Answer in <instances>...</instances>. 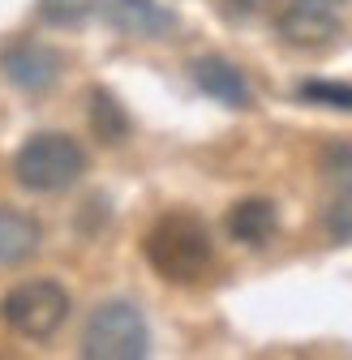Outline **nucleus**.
<instances>
[{
	"label": "nucleus",
	"instance_id": "f03ea898",
	"mask_svg": "<svg viewBox=\"0 0 352 360\" xmlns=\"http://www.w3.org/2000/svg\"><path fill=\"white\" fill-rule=\"evenodd\" d=\"M13 176L30 193H65L86 176V150L69 133H34L13 155Z\"/></svg>",
	"mask_w": 352,
	"mask_h": 360
},
{
	"label": "nucleus",
	"instance_id": "f257e3e1",
	"mask_svg": "<svg viewBox=\"0 0 352 360\" xmlns=\"http://www.w3.org/2000/svg\"><path fill=\"white\" fill-rule=\"evenodd\" d=\"M142 257L168 283H198L215 266V240L198 214L172 210V214L155 219L151 232L142 236Z\"/></svg>",
	"mask_w": 352,
	"mask_h": 360
},
{
	"label": "nucleus",
	"instance_id": "dca6fc26",
	"mask_svg": "<svg viewBox=\"0 0 352 360\" xmlns=\"http://www.w3.org/2000/svg\"><path fill=\"white\" fill-rule=\"evenodd\" d=\"M215 5H219V13H224L228 22H245V18H258L271 0H215Z\"/></svg>",
	"mask_w": 352,
	"mask_h": 360
},
{
	"label": "nucleus",
	"instance_id": "4468645a",
	"mask_svg": "<svg viewBox=\"0 0 352 360\" xmlns=\"http://www.w3.org/2000/svg\"><path fill=\"white\" fill-rule=\"evenodd\" d=\"M322 232L335 245H352V193H335L322 202Z\"/></svg>",
	"mask_w": 352,
	"mask_h": 360
},
{
	"label": "nucleus",
	"instance_id": "9b49d317",
	"mask_svg": "<svg viewBox=\"0 0 352 360\" xmlns=\"http://www.w3.org/2000/svg\"><path fill=\"white\" fill-rule=\"evenodd\" d=\"M86 120H91V133L99 146H120L129 138V112L120 108V99L108 86H95L86 95Z\"/></svg>",
	"mask_w": 352,
	"mask_h": 360
},
{
	"label": "nucleus",
	"instance_id": "f3484780",
	"mask_svg": "<svg viewBox=\"0 0 352 360\" xmlns=\"http://www.w3.org/2000/svg\"><path fill=\"white\" fill-rule=\"evenodd\" d=\"M335 5H344V0H335Z\"/></svg>",
	"mask_w": 352,
	"mask_h": 360
},
{
	"label": "nucleus",
	"instance_id": "6e6552de",
	"mask_svg": "<svg viewBox=\"0 0 352 360\" xmlns=\"http://www.w3.org/2000/svg\"><path fill=\"white\" fill-rule=\"evenodd\" d=\"M189 77H194V86L202 90L206 99L224 103V108H232V112H249V108H253V86H249V77H245L228 56H215V52L198 56V60L189 65Z\"/></svg>",
	"mask_w": 352,
	"mask_h": 360
},
{
	"label": "nucleus",
	"instance_id": "1a4fd4ad",
	"mask_svg": "<svg viewBox=\"0 0 352 360\" xmlns=\"http://www.w3.org/2000/svg\"><path fill=\"white\" fill-rule=\"evenodd\" d=\"M275 232H279V210L267 198H245L228 210V236L237 245L262 249L267 240H275Z\"/></svg>",
	"mask_w": 352,
	"mask_h": 360
},
{
	"label": "nucleus",
	"instance_id": "f8f14e48",
	"mask_svg": "<svg viewBox=\"0 0 352 360\" xmlns=\"http://www.w3.org/2000/svg\"><path fill=\"white\" fill-rule=\"evenodd\" d=\"M301 103L314 108H335V112H352V82H301L296 86Z\"/></svg>",
	"mask_w": 352,
	"mask_h": 360
},
{
	"label": "nucleus",
	"instance_id": "0eeeda50",
	"mask_svg": "<svg viewBox=\"0 0 352 360\" xmlns=\"http://www.w3.org/2000/svg\"><path fill=\"white\" fill-rule=\"evenodd\" d=\"M91 13L125 39L155 43L176 30V13L168 5H159V0H91Z\"/></svg>",
	"mask_w": 352,
	"mask_h": 360
},
{
	"label": "nucleus",
	"instance_id": "ddd939ff",
	"mask_svg": "<svg viewBox=\"0 0 352 360\" xmlns=\"http://www.w3.org/2000/svg\"><path fill=\"white\" fill-rule=\"evenodd\" d=\"M318 172L335 193H352V142H331L318 159Z\"/></svg>",
	"mask_w": 352,
	"mask_h": 360
},
{
	"label": "nucleus",
	"instance_id": "39448f33",
	"mask_svg": "<svg viewBox=\"0 0 352 360\" xmlns=\"http://www.w3.org/2000/svg\"><path fill=\"white\" fill-rule=\"evenodd\" d=\"M339 30H344V18L335 0H288L275 13V34L301 52L327 48V43L339 39Z\"/></svg>",
	"mask_w": 352,
	"mask_h": 360
},
{
	"label": "nucleus",
	"instance_id": "2eb2a0df",
	"mask_svg": "<svg viewBox=\"0 0 352 360\" xmlns=\"http://www.w3.org/2000/svg\"><path fill=\"white\" fill-rule=\"evenodd\" d=\"M91 13V0H39V18L52 26H82Z\"/></svg>",
	"mask_w": 352,
	"mask_h": 360
},
{
	"label": "nucleus",
	"instance_id": "7ed1b4c3",
	"mask_svg": "<svg viewBox=\"0 0 352 360\" xmlns=\"http://www.w3.org/2000/svg\"><path fill=\"white\" fill-rule=\"evenodd\" d=\"M151 352V326L134 300H103L82 330L86 360H142Z\"/></svg>",
	"mask_w": 352,
	"mask_h": 360
},
{
	"label": "nucleus",
	"instance_id": "20e7f679",
	"mask_svg": "<svg viewBox=\"0 0 352 360\" xmlns=\"http://www.w3.org/2000/svg\"><path fill=\"white\" fill-rule=\"evenodd\" d=\"M69 309H73V300L56 279H26L5 292L0 318L22 339H52L69 322Z\"/></svg>",
	"mask_w": 352,
	"mask_h": 360
},
{
	"label": "nucleus",
	"instance_id": "423d86ee",
	"mask_svg": "<svg viewBox=\"0 0 352 360\" xmlns=\"http://www.w3.org/2000/svg\"><path fill=\"white\" fill-rule=\"evenodd\" d=\"M61 69H65V56L52 48V43H39L30 34H18L0 48V73H5L18 90L26 95H43L61 82Z\"/></svg>",
	"mask_w": 352,
	"mask_h": 360
},
{
	"label": "nucleus",
	"instance_id": "9d476101",
	"mask_svg": "<svg viewBox=\"0 0 352 360\" xmlns=\"http://www.w3.org/2000/svg\"><path fill=\"white\" fill-rule=\"evenodd\" d=\"M43 249L39 219L13 206H0V266H22Z\"/></svg>",
	"mask_w": 352,
	"mask_h": 360
}]
</instances>
